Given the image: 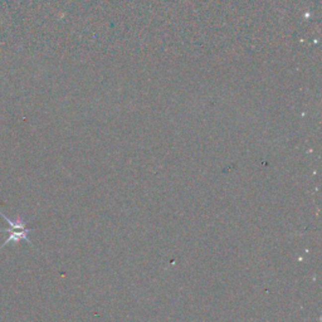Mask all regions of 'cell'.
<instances>
[{
  "label": "cell",
  "mask_w": 322,
  "mask_h": 322,
  "mask_svg": "<svg viewBox=\"0 0 322 322\" xmlns=\"http://www.w3.org/2000/svg\"><path fill=\"white\" fill-rule=\"evenodd\" d=\"M0 215H1V218H3L5 222H8L9 227H10L9 229H0V232H1V233H9L8 238L3 242V244L0 245V249L5 247L6 244H9V243H11V242H14V243H18L19 241H25L27 243H29V244L33 247V244L30 243V241H29V238H28V234L33 231V229L27 228L28 220H24L23 218H20V217H16L15 219H9V218L6 217L3 212H0Z\"/></svg>",
  "instance_id": "cell-1"
}]
</instances>
